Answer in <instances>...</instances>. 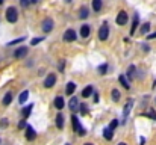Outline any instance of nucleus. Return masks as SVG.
<instances>
[{
    "label": "nucleus",
    "instance_id": "1",
    "mask_svg": "<svg viewBox=\"0 0 156 145\" xmlns=\"http://www.w3.org/2000/svg\"><path fill=\"white\" fill-rule=\"evenodd\" d=\"M71 123H73V129H74V132H76L79 136L87 135V130L82 127V124H80V121H79V118H77L76 115H73V116H71Z\"/></svg>",
    "mask_w": 156,
    "mask_h": 145
},
{
    "label": "nucleus",
    "instance_id": "2",
    "mask_svg": "<svg viewBox=\"0 0 156 145\" xmlns=\"http://www.w3.org/2000/svg\"><path fill=\"white\" fill-rule=\"evenodd\" d=\"M6 20H8L9 23H15V21L18 20V12H17V9H15L14 6H9V8L6 9Z\"/></svg>",
    "mask_w": 156,
    "mask_h": 145
},
{
    "label": "nucleus",
    "instance_id": "3",
    "mask_svg": "<svg viewBox=\"0 0 156 145\" xmlns=\"http://www.w3.org/2000/svg\"><path fill=\"white\" fill-rule=\"evenodd\" d=\"M108 36H109V27H108V23H103L102 27L99 29V38H100L102 41H106Z\"/></svg>",
    "mask_w": 156,
    "mask_h": 145
},
{
    "label": "nucleus",
    "instance_id": "4",
    "mask_svg": "<svg viewBox=\"0 0 156 145\" xmlns=\"http://www.w3.org/2000/svg\"><path fill=\"white\" fill-rule=\"evenodd\" d=\"M76 38H77V35H76V30H74V29H68V30H65V33H64V40H65V41L71 43V41H74Z\"/></svg>",
    "mask_w": 156,
    "mask_h": 145
},
{
    "label": "nucleus",
    "instance_id": "5",
    "mask_svg": "<svg viewBox=\"0 0 156 145\" xmlns=\"http://www.w3.org/2000/svg\"><path fill=\"white\" fill-rule=\"evenodd\" d=\"M127 23V12H124V11H120V14L117 15V24H120V26H124Z\"/></svg>",
    "mask_w": 156,
    "mask_h": 145
},
{
    "label": "nucleus",
    "instance_id": "6",
    "mask_svg": "<svg viewBox=\"0 0 156 145\" xmlns=\"http://www.w3.org/2000/svg\"><path fill=\"white\" fill-rule=\"evenodd\" d=\"M52 29H53V20L46 18V20L43 21V32H44V33H49V32H52Z\"/></svg>",
    "mask_w": 156,
    "mask_h": 145
},
{
    "label": "nucleus",
    "instance_id": "7",
    "mask_svg": "<svg viewBox=\"0 0 156 145\" xmlns=\"http://www.w3.org/2000/svg\"><path fill=\"white\" fill-rule=\"evenodd\" d=\"M55 83H56V76L55 74H49L46 77V80H44V86L46 88H52V86H55Z\"/></svg>",
    "mask_w": 156,
    "mask_h": 145
},
{
    "label": "nucleus",
    "instance_id": "8",
    "mask_svg": "<svg viewBox=\"0 0 156 145\" xmlns=\"http://www.w3.org/2000/svg\"><path fill=\"white\" fill-rule=\"evenodd\" d=\"M35 138H37V133H35L34 127H32V126H27V127H26V139H27V141H34Z\"/></svg>",
    "mask_w": 156,
    "mask_h": 145
},
{
    "label": "nucleus",
    "instance_id": "9",
    "mask_svg": "<svg viewBox=\"0 0 156 145\" xmlns=\"http://www.w3.org/2000/svg\"><path fill=\"white\" fill-rule=\"evenodd\" d=\"M27 54V48L26 47H20L15 50V53H14V57H17V59H21V57H24Z\"/></svg>",
    "mask_w": 156,
    "mask_h": 145
},
{
    "label": "nucleus",
    "instance_id": "10",
    "mask_svg": "<svg viewBox=\"0 0 156 145\" xmlns=\"http://www.w3.org/2000/svg\"><path fill=\"white\" fill-rule=\"evenodd\" d=\"M138 24H140V17H138V14H135V15H133V23H132V29H130V35L135 33Z\"/></svg>",
    "mask_w": 156,
    "mask_h": 145
},
{
    "label": "nucleus",
    "instance_id": "11",
    "mask_svg": "<svg viewBox=\"0 0 156 145\" xmlns=\"http://www.w3.org/2000/svg\"><path fill=\"white\" fill-rule=\"evenodd\" d=\"M74 89H76V83H73V82H68V83H67V89H65V94H67V95H73Z\"/></svg>",
    "mask_w": 156,
    "mask_h": 145
},
{
    "label": "nucleus",
    "instance_id": "12",
    "mask_svg": "<svg viewBox=\"0 0 156 145\" xmlns=\"http://www.w3.org/2000/svg\"><path fill=\"white\" fill-rule=\"evenodd\" d=\"M64 106H65L64 98H62V97H56V98H55V107H56V109H64Z\"/></svg>",
    "mask_w": 156,
    "mask_h": 145
},
{
    "label": "nucleus",
    "instance_id": "13",
    "mask_svg": "<svg viewBox=\"0 0 156 145\" xmlns=\"http://www.w3.org/2000/svg\"><path fill=\"white\" fill-rule=\"evenodd\" d=\"M90 26L88 24H83L82 26V29H80V36H83V38H88L90 36Z\"/></svg>",
    "mask_w": 156,
    "mask_h": 145
},
{
    "label": "nucleus",
    "instance_id": "14",
    "mask_svg": "<svg viewBox=\"0 0 156 145\" xmlns=\"http://www.w3.org/2000/svg\"><path fill=\"white\" fill-rule=\"evenodd\" d=\"M135 71H136L135 65H130V67L127 68V73H126V76H127V79H129V80H132V79L135 77Z\"/></svg>",
    "mask_w": 156,
    "mask_h": 145
},
{
    "label": "nucleus",
    "instance_id": "15",
    "mask_svg": "<svg viewBox=\"0 0 156 145\" xmlns=\"http://www.w3.org/2000/svg\"><path fill=\"white\" fill-rule=\"evenodd\" d=\"M56 127H58L59 130L64 127V115H62V113H58V115H56Z\"/></svg>",
    "mask_w": 156,
    "mask_h": 145
},
{
    "label": "nucleus",
    "instance_id": "16",
    "mask_svg": "<svg viewBox=\"0 0 156 145\" xmlns=\"http://www.w3.org/2000/svg\"><path fill=\"white\" fill-rule=\"evenodd\" d=\"M68 106H70V109H77V106H79V101H77V97H71V100H70V103H68Z\"/></svg>",
    "mask_w": 156,
    "mask_h": 145
},
{
    "label": "nucleus",
    "instance_id": "17",
    "mask_svg": "<svg viewBox=\"0 0 156 145\" xmlns=\"http://www.w3.org/2000/svg\"><path fill=\"white\" fill-rule=\"evenodd\" d=\"M118 80H120V83H121V85H123V86H124L126 89H129V88H130V85H129V82H127L126 76H123V74H121V76L118 77Z\"/></svg>",
    "mask_w": 156,
    "mask_h": 145
},
{
    "label": "nucleus",
    "instance_id": "18",
    "mask_svg": "<svg viewBox=\"0 0 156 145\" xmlns=\"http://www.w3.org/2000/svg\"><path fill=\"white\" fill-rule=\"evenodd\" d=\"M132 104H133V101H132V100H129V101L126 103V106H124V112H123V115H124V116H127V115H129V112H130V109H132Z\"/></svg>",
    "mask_w": 156,
    "mask_h": 145
},
{
    "label": "nucleus",
    "instance_id": "19",
    "mask_svg": "<svg viewBox=\"0 0 156 145\" xmlns=\"http://www.w3.org/2000/svg\"><path fill=\"white\" fill-rule=\"evenodd\" d=\"M11 101H12V94H11V92H6L5 97H3V104H5V106H9Z\"/></svg>",
    "mask_w": 156,
    "mask_h": 145
},
{
    "label": "nucleus",
    "instance_id": "20",
    "mask_svg": "<svg viewBox=\"0 0 156 145\" xmlns=\"http://www.w3.org/2000/svg\"><path fill=\"white\" fill-rule=\"evenodd\" d=\"M91 94H93V86H91V85H88V86L82 91V97H85V98H87V97H90Z\"/></svg>",
    "mask_w": 156,
    "mask_h": 145
},
{
    "label": "nucleus",
    "instance_id": "21",
    "mask_svg": "<svg viewBox=\"0 0 156 145\" xmlns=\"http://www.w3.org/2000/svg\"><path fill=\"white\" fill-rule=\"evenodd\" d=\"M93 9L96 12H99L102 9V0H93Z\"/></svg>",
    "mask_w": 156,
    "mask_h": 145
},
{
    "label": "nucleus",
    "instance_id": "22",
    "mask_svg": "<svg viewBox=\"0 0 156 145\" xmlns=\"http://www.w3.org/2000/svg\"><path fill=\"white\" fill-rule=\"evenodd\" d=\"M32 109H34V104H29V106H26V107L23 109V115H24V118H27V116L30 115Z\"/></svg>",
    "mask_w": 156,
    "mask_h": 145
},
{
    "label": "nucleus",
    "instance_id": "23",
    "mask_svg": "<svg viewBox=\"0 0 156 145\" xmlns=\"http://www.w3.org/2000/svg\"><path fill=\"white\" fill-rule=\"evenodd\" d=\"M27 97H29V91L26 89V91H23V92L20 94V98H18V101H20V103L23 104V103H24V101L27 100Z\"/></svg>",
    "mask_w": 156,
    "mask_h": 145
},
{
    "label": "nucleus",
    "instance_id": "24",
    "mask_svg": "<svg viewBox=\"0 0 156 145\" xmlns=\"http://www.w3.org/2000/svg\"><path fill=\"white\" fill-rule=\"evenodd\" d=\"M103 136H105V139H108V141H111V139H112V130H111L109 127L103 130Z\"/></svg>",
    "mask_w": 156,
    "mask_h": 145
},
{
    "label": "nucleus",
    "instance_id": "25",
    "mask_svg": "<svg viewBox=\"0 0 156 145\" xmlns=\"http://www.w3.org/2000/svg\"><path fill=\"white\" fill-rule=\"evenodd\" d=\"M79 17L83 20V18H87L88 17V9L87 8H80V14H79Z\"/></svg>",
    "mask_w": 156,
    "mask_h": 145
},
{
    "label": "nucleus",
    "instance_id": "26",
    "mask_svg": "<svg viewBox=\"0 0 156 145\" xmlns=\"http://www.w3.org/2000/svg\"><path fill=\"white\" fill-rule=\"evenodd\" d=\"M149 30H150V24H149V23H146V24H144V26L141 27V33L144 35V33H147Z\"/></svg>",
    "mask_w": 156,
    "mask_h": 145
},
{
    "label": "nucleus",
    "instance_id": "27",
    "mask_svg": "<svg viewBox=\"0 0 156 145\" xmlns=\"http://www.w3.org/2000/svg\"><path fill=\"white\" fill-rule=\"evenodd\" d=\"M79 109H80V113H82V115H87V113H88V107H87V104H80Z\"/></svg>",
    "mask_w": 156,
    "mask_h": 145
},
{
    "label": "nucleus",
    "instance_id": "28",
    "mask_svg": "<svg viewBox=\"0 0 156 145\" xmlns=\"http://www.w3.org/2000/svg\"><path fill=\"white\" fill-rule=\"evenodd\" d=\"M112 100H114V101H118V100H120V92H118L117 89L112 91Z\"/></svg>",
    "mask_w": 156,
    "mask_h": 145
},
{
    "label": "nucleus",
    "instance_id": "29",
    "mask_svg": "<svg viewBox=\"0 0 156 145\" xmlns=\"http://www.w3.org/2000/svg\"><path fill=\"white\" fill-rule=\"evenodd\" d=\"M106 71H108V65H106V64L99 67V73H100V74H106Z\"/></svg>",
    "mask_w": 156,
    "mask_h": 145
},
{
    "label": "nucleus",
    "instance_id": "30",
    "mask_svg": "<svg viewBox=\"0 0 156 145\" xmlns=\"http://www.w3.org/2000/svg\"><path fill=\"white\" fill-rule=\"evenodd\" d=\"M21 41H24V38H18V40H14V41L8 43V46H14V44H18V43H21Z\"/></svg>",
    "mask_w": 156,
    "mask_h": 145
},
{
    "label": "nucleus",
    "instance_id": "31",
    "mask_svg": "<svg viewBox=\"0 0 156 145\" xmlns=\"http://www.w3.org/2000/svg\"><path fill=\"white\" fill-rule=\"evenodd\" d=\"M43 40H44V38H34V40L30 41V44H32V46H37V44H38V43H41Z\"/></svg>",
    "mask_w": 156,
    "mask_h": 145
},
{
    "label": "nucleus",
    "instance_id": "32",
    "mask_svg": "<svg viewBox=\"0 0 156 145\" xmlns=\"http://www.w3.org/2000/svg\"><path fill=\"white\" fill-rule=\"evenodd\" d=\"M26 127H27V124H26V119L20 121V124H18V129H26Z\"/></svg>",
    "mask_w": 156,
    "mask_h": 145
},
{
    "label": "nucleus",
    "instance_id": "33",
    "mask_svg": "<svg viewBox=\"0 0 156 145\" xmlns=\"http://www.w3.org/2000/svg\"><path fill=\"white\" fill-rule=\"evenodd\" d=\"M117 126H118V121H117V119H114V121L111 123V126H109V129H111V130H114V129H115Z\"/></svg>",
    "mask_w": 156,
    "mask_h": 145
},
{
    "label": "nucleus",
    "instance_id": "34",
    "mask_svg": "<svg viewBox=\"0 0 156 145\" xmlns=\"http://www.w3.org/2000/svg\"><path fill=\"white\" fill-rule=\"evenodd\" d=\"M20 3H21V6H24V8H27V6L30 5V0H20Z\"/></svg>",
    "mask_w": 156,
    "mask_h": 145
},
{
    "label": "nucleus",
    "instance_id": "35",
    "mask_svg": "<svg viewBox=\"0 0 156 145\" xmlns=\"http://www.w3.org/2000/svg\"><path fill=\"white\" fill-rule=\"evenodd\" d=\"M0 127H3V129H5V127H8V119H6V118H3V119H2Z\"/></svg>",
    "mask_w": 156,
    "mask_h": 145
},
{
    "label": "nucleus",
    "instance_id": "36",
    "mask_svg": "<svg viewBox=\"0 0 156 145\" xmlns=\"http://www.w3.org/2000/svg\"><path fill=\"white\" fill-rule=\"evenodd\" d=\"M147 116H150L152 119H156V112H155V110H150V112L147 113Z\"/></svg>",
    "mask_w": 156,
    "mask_h": 145
},
{
    "label": "nucleus",
    "instance_id": "37",
    "mask_svg": "<svg viewBox=\"0 0 156 145\" xmlns=\"http://www.w3.org/2000/svg\"><path fill=\"white\" fill-rule=\"evenodd\" d=\"M94 101H96V103L99 101V94H94Z\"/></svg>",
    "mask_w": 156,
    "mask_h": 145
},
{
    "label": "nucleus",
    "instance_id": "38",
    "mask_svg": "<svg viewBox=\"0 0 156 145\" xmlns=\"http://www.w3.org/2000/svg\"><path fill=\"white\" fill-rule=\"evenodd\" d=\"M30 3H38V0H30Z\"/></svg>",
    "mask_w": 156,
    "mask_h": 145
},
{
    "label": "nucleus",
    "instance_id": "39",
    "mask_svg": "<svg viewBox=\"0 0 156 145\" xmlns=\"http://www.w3.org/2000/svg\"><path fill=\"white\" fill-rule=\"evenodd\" d=\"M118 145H127V144H126V142H120Z\"/></svg>",
    "mask_w": 156,
    "mask_h": 145
},
{
    "label": "nucleus",
    "instance_id": "40",
    "mask_svg": "<svg viewBox=\"0 0 156 145\" xmlns=\"http://www.w3.org/2000/svg\"><path fill=\"white\" fill-rule=\"evenodd\" d=\"M3 2H5V0H0V5H2V3H3Z\"/></svg>",
    "mask_w": 156,
    "mask_h": 145
},
{
    "label": "nucleus",
    "instance_id": "41",
    "mask_svg": "<svg viewBox=\"0 0 156 145\" xmlns=\"http://www.w3.org/2000/svg\"><path fill=\"white\" fill-rule=\"evenodd\" d=\"M83 145H93V144H83Z\"/></svg>",
    "mask_w": 156,
    "mask_h": 145
},
{
    "label": "nucleus",
    "instance_id": "42",
    "mask_svg": "<svg viewBox=\"0 0 156 145\" xmlns=\"http://www.w3.org/2000/svg\"><path fill=\"white\" fill-rule=\"evenodd\" d=\"M65 2H71V0H65Z\"/></svg>",
    "mask_w": 156,
    "mask_h": 145
},
{
    "label": "nucleus",
    "instance_id": "43",
    "mask_svg": "<svg viewBox=\"0 0 156 145\" xmlns=\"http://www.w3.org/2000/svg\"><path fill=\"white\" fill-rule=\"evenodd\" d=\"M67 145H70V144H67Z\"/></svg>",
    "mask_w": 156,
    "mask_h": 145
}]
</instances>
